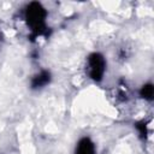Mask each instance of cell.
I'll list each match as a JSON object with an SVG mask.
<instances>
[{"mask_svg":"<svg viewBox=\"0 0 154 154\" xmlns=\"http://www.w3.org/2000/svg\"><path fill=\"white\" fill-rule=\"evenodd\" d=\"M24 17L34 36H40L47 32V26H46L47 11L40 2L37 1L30 2L25 8Z\"/></svg>","mask_w":154,"mask_h":154,"instance_id":"cell-1","label":"cell"},{"mask_svg":"<svg viewBox=\"0 0 154 154\" xmlns=\"http://www.w3.org/2000/svg\"><path fill=\"white\" fill-rule=\"evenodd\" d=\"M87 69L89 77L95 82H100L106 71V60L103 55L100 53H91L87 59Z\"/></svg>","mask_w":154,"mask_h":154,"instance_id":"cell-2","label":"cell"},{"mask_svg":"<svg viewBox=\"0 0 154 154\" xmlns=\"http://www.w3.org/2000/svg\"><path fill=\"white\" fill-rule=\"evenodd\" d=\"M75 154H96L95 144L89 137H83L77 142Z\"/></svg>","mask_w":154,"mask_h":154,"instance_id":"cell-3","label":"cell"},{"mask_svg":"<svg viewBox=\"0 0 154 154\" xmlns=\"http://www.w3.org/2000/svg\"><path fill=\"white\" fill-rule=\"evenodd\" d=\"M51 72L47 71V70H43L41 71L40 73L35 75L31 79V88L32 89H40V88H43L45 85H47L49 82H51Z\"/></svg>","mask_w":154,"mask_h":154,"instance_id":"cell-4","label":"cell"},{"mask_svg":"<svg viewBox=\"0 0 154 154\" xmlns=\"http://www.w3.org/2000/svg\"><path fill=\"white\" fill-rule=\"evenodd\" d=\"M140 94L143 99L148 100V101H152L153 100V95H154V88H153V84L148 83V84H144L141 90H140Z\"/></svg>","mask_w":154,"mask_h":154,"instance_id":"cell-5","label":"cell"}]
</instances>
